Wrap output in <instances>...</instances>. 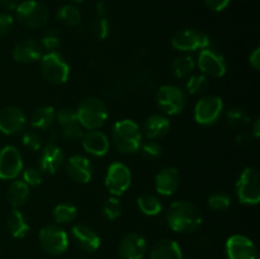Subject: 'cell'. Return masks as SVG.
Here are the masks:
<instances>
[{"label":"cell","instance_id":"cell-1","mask_svg":"<svg viewBox=\"0 0 260 259\" xmlns=\"http://www.w3.org/2000/svg\"><path fill=\"white\" fill-rule=\"evenodd\" d=\"M167 223L175 233H193L202 225L203 216L200 208L188 201H177L168 207Z\"/></svg>","mask_w":260,"mask_h":259},{"label":"cell","instance_id":"cell-2","mask_svg":"<svg viewBox=\"0 0 260 259\" xmlns=\"http://www.w3.org/2000/svg\"><path fill=\"white\" fill-rule=\"evenodd\" d=\"M112 142L121 154H135L142 144V131L132 119H121L112 127Z\"/></svg>","mask_w":260,"mask_h":259},{"label":"cell","instance_id":"cell-3","mask_svg":"<svg viewBox=\"0 0 260 259\" xmlns=\"http://www.w3.org/2000/svg\"><path fill=\"white\" fill-rule=\"evenodd\" d=\"M108 107L98 96H86L79 103L76 109L78 122L83 128L99 130L108 119Z\"/></svg>","mask_w":260,"mask_h":259},{"label":"cell","instance_id":"cell-4","mask_svg":"<svg viewBox=\"0 0 260 259\" xmlns=\"http://www.w3.org/2000/svg\"><path fill=\"white\" fill-rule=\"evenodd\" d=\"M41 74L47 83L62 85L70 76V66L56 51H48L41 57Z\"/></svg>","mask_w":260,"mask_h":259},{"label":"cell","instance_id":"cell-5","mask_svg":"<svg viewBox=\"0 0 260 259\" xmlns=\"http://www.w3.org/2000/svg\"><path fill=\"white\" fill-rule=\"evenodd\" d=\"M238 201L243 205L254 206L260 201V175L258 169L248 167L243 170L235 187Z\"/></svg>","mask_w":260,"mask_h":259},{"label":"cell","instance_id":"cell-6","mask_svg":"<svg viewBox=\"0 0 260 259\" xmlns=\"http://www.w3.org/2000/svg\"><path fill=\"white\" fill-rule=\"evenodd\" d=\"M18 22L24 27L35 29L41 28L48 22V10L37 0H25L15 8Z\"/></svg>","mask_w":260,"mask_h":259},{"label":"cell","instance_id":"cell-7","mask_svg":"<svg viewBox=\"0 0 260 259\" xmlns=\"http://www.w3.org/2000/svg\"><path fill=\"white\" fill-rule=\"evenodd\" d=\"M156 103L159 108L168 116L182 113L187 104L185 93L177 85L167 84L160 86L156 93Z\"/></svg>","mask_w":260,"mask_h":259},{"label":"cell","instance_id":"cell-8","mask_svg":"<svg viewBox=\"0 0 260 259\" xmlns=\"http://www.w3.org/2000/svg\"><path fill=\"white\" fill-rule=\"evenodd\" d=\"M38 240L43 250L52 255L65 253L69 248L68 233L57 223L43 226L38 234Z\"/></svg>","mask_w":260,"mask_h":259},{"label":"cell","instance_id":"cell-9","mask_svg":"<svg viewBox=\"0 0 260 259\" xmlns=\"http://www.w3.org/2000/svg\"><path fill=\"white\" fill-rule=\"evenodd\" d=\"M131 170L126 164L116 161L109 165L108 169H107L104 184L113 197H119V196L123 195L131 187Z\"/></svg>","mask_w":260,"mask_h":259},{"label":"cell","instance_id":"cell-10","mask_svg":"<svg viewBox=\"0 0 260 259\" xmlns=\"http://www.w3.org/2000/svg\"><path fill=\"white\" fill-rule=\"evenodd\" d=\"M223 111V101L218 95H206L197 102L194 107V121L202 126L216 123Z\"/></svg>","mask_w":260,"mask_h":259},{"label":"cell","instance_id":"cell-11","mask_svg":"<svg viewBox=\"0 0 260 259\" xmlns=\"http://www.w3.org/2000/svg\"><path fill=\"white\" fill-rule=\"evenodd\" d=\"M173 48L182 52H193L197 50L211 48L212 41L207 35L196 29H182L175 33L172 38Z\"/></svg>","mask_w":260,"mask_h":259},{"label":"cell","instance_id":"cell-12","mask_svg":"<svg viewBox=\"0 0 260 259\" xmlns=\"http://www.w3.org/2000/svg\"><path fill=\"white\" fill-rule=\"evenodd\" d=\"M23 170V157L13 145L0 149V179L14 180Z\"/></svg>","mask_w":260,"mask_h":259},{"label":"cell","instance_id":"cell-13","mask_svg":"<svg viewBox=\"0 0 260 259\" xmlns=\"http://www.w3.org/2000/svg\"><path fill=\"white\" fill-rule=\"evenodd\" d=\"M197 65L203 75L211 78H222L228 71L225 57L213 48H205L200 51Z\"/></svg>","mask_w":260,"mask_h":259},{"label":"cell","instance_id":"cell-14","mask_svg":"<svg viewBox=\"0 0 260 259\" xmlns=\"http://www.w3.org/2000/svg\"><path fill=\"white\" fill-rule=\"evenodd\" d=\"M27 124V116L15 106H7L0 109V132L12 136L22 132Z\"/></svg>","mask_w":260,"mask_h":259},{"label":"cell","instance_id":"cell-15","mask_svg":"<svg viewBox=\"0 0 260 259\" xmlns=\"http://www.w3.org/2000/svg\"><path fill=\"white\" fill-rule=\"evenodd\" d=\"M229 259H256L258 250L251 239L245 235H233L228 239L225 245Z\"/></svg>","mask_w":260,"mask_h":259},{"label":"cell","instance_id":"cell-16","mask_svg":"<svg viewBox=\"0 0 260 259\" xmlns=\"http://www.w3.org/2000/svg\"><path fill=\"white\" fill-rule=\"evenodd\" d=\"M66 173L71 180L76 183L85 184L93 178V165L86 156L83 155H73L66 163Z\"/></svg>","mask_w":260,"mask_h":259},{"label":"cell","instance_id":"cell-17","mask_svg":"<svg viewBox=\"0 0 260 259\" xmlns=\"http://www.w3.org/2000/svg\"><path fill=\"white\" fill-rule=\"evenodd\" d=\"M63 163H65L63 150L56 144H47L41 152L38 169L45 174H55L62 168Z\"/></svg>","mask_w":260,"mask_h":259},{"label":"cell","instance_id":"cell-18","mask_svg":"<svg viewBox=\"0 0 260 259\" xmlns=\"http://www.w3.org/2000/svg\"><path fill=\"white\" fill-rule=\"evenodd\" d=\"M146 250V239L135 233L124 236L118 245V254L122 259H142Z\"/></svg>","mask_w":260,"mask_h":259},{"label":"cell","instance_id":"cell-19","mask_svg":"<svg viewBox=\"0 0 260 259\" xmlns=\"http://www.w3.org/2000/svg\"><path fill=\"white\" fill-rule=\"evenodd\" d=\"M180 185V173L174 167H165L155 177V189L159 195L169 197Z\"/></svg>","mask_w":260,"mask_h":259},{"label":"cell","instance_id":"cell-20","mask_svg":"<svg viewBox=\"0 0 260 259\" xmlns=\"http://www.w3.org/2000/svg\"><path fill=\"white\" fill-rule=\"evenodd\" d=\"M83 149L93 156H104L109 151L111 141L104 132L99 130H89L81 137Z\"/></svg>","mask_w":260,"mask_h":259},{"label":"cell","instance_id":"cell-21","mask_svg":"<svg viewBox=\"0 0 260 259\" xmlns=\"http://www.w3.org/2000/svg\"><path fill=\"white\" fill-rule=\"evenodd\" d=\"M71 234H73L74 240L76 241L79 248L86 253H93L101 246V238L90 226L78 223V225L73 226Z\"/></svg>","mask_w":260,"mask_h":259},{"label":"cell","instance_id":"cell-22","mask_svg":"<svg viewBox=\"0 0 260 259\" xmlns=\"http://www.w3.org/2000/svg\"><path fill=\"white\" fill-rule=\"evenodd\" d=\"M13 58L20 63H32L42 57V46L35 40L19 41L13 48Z\"/></svg>","mask_w":260,"mask_h":259},{"label":"cell","instance_id":"cell-23","mask_svg":"<svg viewBox=\"0 0 260 259\" xmlns=\"http://www.w3.org/2000/svg\"><path fill=\"white\" fill-rule=\"evenodd\" d=\"M170 130V121L164 114H152L145 121L142 135L149 140H157L164 137Z\"/></svg>","mask_w":260,"mask_h":259},{"label":"cell","instance_id":"cell-24","mask_svg":"<svg viewBox=\"0 0 260 259\" xmlns=\"http://www.w3.org/2000/svg\"><path fill=\"white\" fill-rule=\"evenodd\" d=\"M150 259H184L182 248L172 239H162L157 241L151 249Z\"/></svg>","mask_w":260,"mask_h":259},{"label":"cell","instance_id":"cell-25","mask_svg":"<svg viewBox=\"0 0 260 259\" xmlns=\"http://www.w3.org/2000/svg\"><path fill=\"white\" fill-rule=\"evenodd\" d=\"M7 198L13 208L22 207L29 198V187L22 179H14L8 188Z\"/></svg>","mask_w":260,"mask_h":259},{"label":"cell","instance_id":"cell-26","mask_svg":"<svg viewBox=\"0 0 260 259\" xmlns=\"http://www.w3.org/2000/svg\"><path fill=\"white\" fill-rule=\"evenodd\" d=\"M56 121V111L51 106L38 107L30 116V124L33 128L48 130Z\"/></svg>","mask_w":260,"mask_h":259},{"label":"cell","instance_id":"cell-27","mask_svg":"<svg viewBox=\"0 0 260 259\" xmlns=\"http://www.w3.org/2000/svg\"><path fill=\"white\" fill-rule=\"evenodd\" d=\"M7 226L13 238L17 239L24 238L29 231V223L27 222L24 215L18 208L10 211V213L8 215Z\"/></svg>","mask_w":260,"mask_h":259},{"label":"cell","instance_id":"cell-28","mask_svg":"<svg viewBox=\"0 0 260 259\" xmlns=\"http://www.w3.org/2000/svg\"><path fill=\"white\" fill-rule=\"evenodd\" d=\"M137 206L144 215L156 216L162 211V203L159 197L154 195H142L137 198Z\"/></svg>","mask_w":260,"mask_h":259},{"label":"cell","instance_id":"cell-29","mask_svg":"<svg viewBox=\"0 0 260 259\" xmlns=\"http://www.w3.org/2000/svg\"><path fill=\"white\" fill-rule=\"evenodd\" d=\"M196 68L194 60L189 55L178 56L172 62V71L173 75L178 79H183L193 73Z\"/></svg>","mask_w":260,"mask_h":259},{"label":"cell","instance_id":"cell-30","mask_svg":"<svg viewBox=\"0 0 260 259\" xmlns=\"http://www.w3.org/2000/svg\"><path fill=\"white\" fill-rule=\"evenodd\" d=\"M78 215V208L70 203H60L52 211V217L57 225H65L75 220Z\"/></svg>","mask_w":260,"mask_h":259},{"label":"cell","instance_id":"cell-31","mask_svg":"<svg viewBox=\"0 0 260 259\" xmlns=\"http://www.w3.org/2000/svg\"><path fill=\"white\" fill-rule=\"evenodd\" d=\"M226 119L231 127L236 130H243L250 123V116L245 109L240 107H231L226 111Z\"/></svg>","mask_w":260,"mask_h":259},{"label":"cell","instance_id":"cell-32","mask_svg":"<svg viewBox=\"0 0 260 259\" xmlns=\"http://www.w3.org/2000/svg\"><path fill=\"white\" fill-rule=\"evenodd\" d=\"M57 19L69 27H76L81 23V13L74 5L66 4L58 9Z\"/></svg>","mask_w":260,"mask_h":259},{"label":"cell","instance_id":"cell-33","mask_svg":"<svg viewBox=\"0 0 260 259\" xmlns=\"http://www.w3.org/2000/svg\"><path fill=\"white\" fill-rule=\"evenodd\" d=\"M185 86H187L188 93L192 95H198L207 90L210 86V81H208L207 76L203 74H194V75L189 76Z\"/></svg>","mask_w":260,"mask_h":259},{"label":"cell","instance_id":"cell-34","mask_svg":"<svg viewBox=\"0 0 260 259\" xmlns=\"http://www.w3.org/2000/svg\"><path fill=\"white\" fill-rule=\"evenodd\" d=\"M208 206L213 211H225L230 207L231 197L223 192H216L208 197Z\"/></svg>","mask_w":260,"mask_h":259},{"label":"cell","instance_id":"cell-35","mask_svg":"<svg viewBox=\"0 0 260 259\" xmlns=\"http://www.w3.org/2000/svg\"><path fill=\"white\" fill-rule=\"evenodd\" d=\"M122 213V205L119 202L118 197H111L104 202L103 205V215L107 220L114 221L118 218Z\"/></svg>","mask_w":260,"mask_h":259},{"label":"cell","instance_id":"cell-36","mask_svg":"<svg viewBox=\"0 0 260 259\" xmlns=\"http://www.w3.org/2000/svg\"><path fill=\"white\" fill-rule=\"evenodd\" d=\"M109 30H111V25H109L108 19L106 17L98 18L90 25L91 36L96 40H106L109 35Z\"/></svg>","mask_w":260,"mask_h":259},{"label":"cell","instance_id":"cell-37","mask_svg":"<svg viewBox=\"0 0 260 259\" xmlns=\"http://www.w3.org/2000/svg\"><path fill=\"white\" fill-rule=\"evenodd\" d=\"M41 46L48 51H55L61 45V35L57 29H47L41 38Z\"/></svg>","mask_w":260,"mask_h":259},{"label":"cell","instance_id":"cell-38","mask_svg":"<svg viewBox=\"0 0 260 259\" xmlns=\"http://www.w3.org/2000/svg\"><path fill=\"white\" fill-rule=\"evenodd\" d=\"M141 152L145 157L150 160H156L161 157L162 155V146L155 140H149L147 142H142L140 147Z\"/></svg>","mask_w":260,"mask_h":259},{"label":"cell","instance_id":"cell-39","mask_svg":"<svg viewBox=\"0 0 260 259\" xmlns=\"http://www.w3.org/2000/svg\"><path fill=\"white\" fill-rule=\"evenodd\" d=\"M56 121L60 124L61 128L79 123L78 117H76V111L73 108H61L60 111L56 112Z\"/></svg>","mask_w":260,"mask_h":259},{"label":"cell","instance_id":"cell-40","mask_svg":"<svg viewBox=\"0 0 260 259\" xmlns=\"http://www.w3.org/2000/svg\"><path fill=\"white\" fill-rule=\"evenodd\" d=\"M23 172V182L28 187H38L42 183V172L38 168L30 167L27 169L22 170Z\"/></svg>","mask_w":260,"mask_h":259},{"label":"cell","instance_id":"cell-41","mask_svg":"<svg viewBox=\"0 0 260 259\" xmlns=\"http://www.w3.org/2000/svg\"><path fill=\"white\" fill-rule=\"evenodd\" d=\"M22 142L27 149L32 150V151H37L42 146V137L38 132L28 131L23 135Z\"/></svg>","mask_w":260,"mask_h":259},{"label":"cell","instance_id":"cell-42","mask_svg":"<svg viewBox=\"0 0 260 259\" xmlns=\"http://www.w3.org/2000/svg\"><path fill=\"white\" fill-rule=\"evenodd\" d=\"M61 134H62V136L65 137L66 140L75 141V140H81V137H83L84 135V128L79 123H75L68 127H62Z\"/></svg>","mask_w":260,"mask_h":259},{"label":"cell","instance_id":"cell-43","mask_svg":"<svg viewBox=\"0 0 260 259\" xmlns=\"http://www.w3.org/2000/svg\"><path fill=\"white\" fill-rule=\"evenodd\" d=\"M14 18L9 13H0V37L7 36L12 30Z\"/></svg>","mask_w":260,"mask_h":259},{"label":"cell","instance_id":"cell-44","mask_svg":"<svg viewBox=\"0 0 260 259\" xmlns=\"http://www.w3.org/2000/svg\"><path fill=\"white\" fill-rule=\"evenodd\" d=\"M231 0H205L206 7L212 12H222L228 8Z\"/></svg>","mask_w":260,"mask_h":259},{"label":"cell","instance_id":"cell-45","mask_svg":"<svg viewBox=\"0 0 260 259\" xmlns=\"http://www.w3.org/2000/svg\"><path fill=\"white\" fill-rule=\"evenodd\" d=\"M253 135H251V132L249 134V132L246 131H241L240 134H238V136H236V144L239 145V146H246V145H249L251 142V140H253Z\"/></svg>","mask_w":260,"mask_h":259},{"label":"cell","instance_id":"cell-46","mask_svg":"<svg viewBox=\"0 0 260 259\" xmlns=\"http://www.w3.org/2000/svg\"><path fill=\"white\" fill-rule=\"evenodd\" d=\"M249 62L254 70H259L260 68V47H256L249 56Z\"/></svg>","mask_w":260,"mask_h":259},{"label":"cell","instance_id":"cell-47","mask_svg":"<svg viewBox=\"0 0 260 259\" xmlns=\"http://www.w3.org/2000/svg\"><path fill=\"white\" fill-rule=\"evenodd\" d=\"M17 5V0H0V7L4 10H7V12L15 10Z\"/></svg>","mask_w":260,"mask_h":259},{"label":"cell","instance_id":"cell-48","mask_svg":"<svg viewBox=\"0 0 260 259\" xmlns=\"http://www.w3.org/2000/svg\"><path fill=\"white\" fill-rule=\"evenodd\" d=\"M107 10H108V7H107V4L103 2V0H101V2H98L95 4V12H96V14L99 15V18L104 17L107 13Z\"/></svg>","mask_w":260,"mask_h":259},{"label":"cell","instance_id":"cell-49","mask_svg":"<svg viewBox=\"0 0 260 259\" xmlns=\"http://www.w3.org/2000/svg\"><path fill=\"white\" fill-rule=\"evenodd\" d=\"M251 135H253L254 139H258L260 136V119L259 118H255V121H254L253 127H251Z\"/></svg>","mask_w":260,"mask_h":259},{"label":"cell","instance_id":"cell-50","mask_svg":"<svg viewBox=\"0 0 260 259\" xmlns=\"http://www.w3.org/2000/svg\"><path fill=\"white\" fill-rule=\"evenodd\" d=\"M75 4H81V3H84V0H73Z\"/></svg>","mask_w":260,"mask_h":259},{"label":"cell","instance_id":"cell-51","mask_svg":"<svg viewBox=\"0 0 260 259\" xmlns=\"http://www.w3.org/2000/svg\"><path fill=\"white\" fill-rule=\"evenodd\" d=\"M80 259H89V258H80Z\"/></svg>","mask_w":260,"mask_h":259},{"label":"cell","instance_id":"cell-52","mask_svg":"<svg viewBox=\"0 0 260 259\" xmlns=\"http://www.w3.org/2000/svg\"><path fill=\"white\" fill-rule=\"evenodd\" d=\"M184 259H185V258H184ZM189 259H193V258H189Z\"/></svg>","mask_w":260,"mask_h":259}]
</instances>
